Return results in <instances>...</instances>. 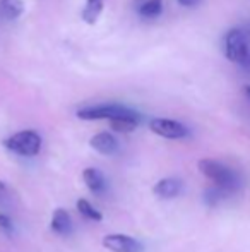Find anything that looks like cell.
Segmentation results:
<instances>
[{
  "instance_id": "1",
  "label": "cell",
  "mask_w": 250,
  "mask_h": 252,
  "mask_svg": "<svg viewBox=\"0 0 250 252\" xmlns=\"http://www.w3.org/2000/svg\"><path fill=\"white\" fill-rule=\"evenodd\" d=\"M197 166H199V172L202 173L206 179H209L211 182H214V186L223 190V192L233 194L240 189V177L237 175L235 170L223 165L221 161L204 158L197 163Z\"/></svg>"
},
{
  "instance_id": "2",
  "label": "cell",
  "mask_w": 250,
  "mask_h": 252,
  "mask_svg": "<svg viewBox=\"0 0 250 252\" xmlns=\"http://www.w3.org/2000/svg\"><path fill=\"white\" fill-rule=\"evenodd\" d=\"M77 117L83 120H113L117 119H140V115L136 110L129 108L125 105H118V103H103V105H93L81 108L77 112Z\"/></svg>"
},
{
  "instance_id": "3",
  "label": "cell",
  "mask_w": 250,
  "mask_h": 252,
  "mask_svg": "<svg viewBox=\"0 0 250 252\" xmlns=\"http://www.w3.org/2000/svg\"><path fill=\"white\" fill-rule=\"evenodd\" d=\"M224 55L230 62L244 65L250 55V38L242 28H233L224 36Z\"/></svg>"
},
{
  "instance_id": "4",
  "label": "cell",
  "mask_w": 250,
  "mask_h": 252,
  "mask_svg": "<svg viewBox=\"0 0 250 252\" xmlns=\"http://www.w3.org/2000/svg\"><path fill=\"white\" fill-rule=\"evenodd\" d=\"M5 148L19 156H36L41 150V137L34 130H21V132L5 139Z\"/></svg>"
},
{
  "instance_id": "5",
  "label": "cell",
  "mask_w": 250,
  "mask_h": 252,
  "mask_svg": "<svg viewBox=\"0 0 250 252\" xmlns=\"http://www.w3.org/2000/svg\"><path fill=\"white\" fill-rule=\"evenodd\" d=\"M149 129L156 136H161L165 139H184L189 136V129L182 122L171 119H153L149 122Z\"/></svg>"
},
{
  "instance_id": "6",
  "label": "cell",
  "mask_w": 250,
  "mask_h": 252,
  "mask_svg": "<svg viewBox=\"0 0 250 252\" xmlns=\"http://www.w3.org/2000/svg\"><path fill=\"white\" fill-rule=\"evenodd\" d=\"M103 247L111 252H142L144 246L139 240L122 233H110L103 239Z\"/></svg>"
},
{
  "instance_id": "7",
  "label": "cell",
  "mask_w": 250,
  "mask_h": 252,
  "mask_svg": "<svg viewBox=\"0 0 250 252\" xmlns=\"http://www.w3.org/2000/svg\"><path fill=\"white\" fill-rule=\"evenodd\" d=\"M89 146L93 148L94 151L101 153V155H113V153L118 151V143L111 134L108 132H100L96 136L91 137Z\"/></svg>"
},
{
  "instance_id": "8",
  "label": "cell",
  "mask_w": 250,
  "mask_h": 252,
  "mask_svg": "<svg viewBox=\"0 0 250 252\" xmlns=\"http://www.w3.org/2000/svg\"><path fill=\"white\" fill-rule=\"evenodd\" d=\"M83 179L87 189L93 194H96V196H101L107 190V179L98 168H86L83 172Z\"/></svg>"
},
{
  "instance_id": "9",
  "label": "cell",
  "mask_w": 250,
  "mask_h": 252,
  "mask_svg": "<svg viewBox=\"0 0 250 252\" xmlns=\"http://www.w3.org/2000/svg\"><path fill=\"white\" fill-rule=\"evenodd\" d=\"M153 192L163 199H173L182 192V182L178 179H161L153 187Z\"/></svg>"
},
{
  "instance_id": "10",
  "label": "cell",
  "mask_w": 250,
  "mask_h": 252,
  "mask_svg": "<svg viewBox=\"0 0 250 252\" xmlns=\"http://www.w3.org/2000/svg\"><path fill=\"white\" fill-rule=\"evenodd\" d=\"M52 230L58 235H69L72 232V220H70V215L65 211V209L58 208L54 211V216H52Z\"/></svg>"
},
{
  "instance_id": "11",
  "label": "cell",
  "mask_w": 250,
  "mask_h": 252,
  "mask_svg": "<svg viewBox=\"0 0 250 252\" xmlns=\"http://www.w3.org/2000/svg\"><path fill=\"white\" fill-rule=\"evenodd\" d=\"M103 7H105L103 0H86L81 17H83V21L86 24L93 26V24H96L98 19H100L101 12H103Z\"/></svg>"
},
{
  "instance_id": "12",
  "label": "cell",
  "mask_w": 250,
  "mask_h": 252,
  "mask_svg": "<svg viewBox=\"0 0 250 252\" xmlns=\"http://www.w3.org/2000/svg\"><path fill=\"white\" fill-rule=\"evenodd\" d=\"M23 0H0V16L5 21H16L23 16Z\"/></svg>"
},
{
  "instance_id": "13",
  "label": "cell",
  "mask_w": 250,
  "mask_h": 252,
  "mask_svg": "<svg viewBox=\"0 0 250 252\" xmlns=\"http://www.w3.org/2000/svg\"><path fill=\"white\" fill-rule=\"evenodd\" d=\"M163 12V0H146L139 7V14L146 19H154Z\"/></svg>"
},
{
  "instance_id": "14",
  "label": "cell",
  "mask_w": 250,
  "mask_h": 252,
  "mask_svg": "<svg viewBox=\"0 0 250 252\" xmlns=\"http://www.w3.org/2000/svg\"><path fill=\"white\" fill-rule=\"evenodd\" d=\"M77 206V211L81 213V215L84 216V218L91 220V221H101L103 220V216H101V213L98 211V209L93 208V204H91L89 201L86 199H79L76 202Z\"/></svg>"
},
{
  "instance_id": "15",
  "label": "cell",
  "mask_w": 250,
  "mask_h": 252,
  "mask_svg": "<svg viewBox=\"0 0 250 252\" xmlns=\"http://www.w3.org/2000/svg\"><path fill=\"white\" fill-rule=\"evenodd\" d=\"M140 119H117L111 124V129L117 132H132L137 126H139Z\"/></svg>"
},
{
  "instance_id": "16",
  "label": "cell",
  "mask_w": 250,
  "mask_h": 252,
  "mask_svg": "<svg viewBox=\"0 0 250 252\" xmlns=\"http://www.w3.org/2000/svg\"><path fill=\"white\" fill-rule=\"evenodd\" d=\"M12 230H14L12 220H10L7 215H2V213H0V232H2L3 235H10Z\"/></svg>"
},
{
  "instance_id": "17",
  "label": "cell",
  "mask_w": 250,
  "mask_h": 252,
  "mask_svg": "<svg viewBox=\"0 0 250 252\" xmlns=\"http://www.w3.org/2000/svg\"><path fill=\"white\" fill-rule=\"evenodd\" d=\"M10 204V192L5 184L0 180V208H7Z\"/></svg>"
},
{
  "instance_id": "18",
  "label": "cell",
  "mask_w": 250,
  "mask_h": 252,
  "mask_svg": "<svg viewBox=\"0 0 250 252\" xmlns=\"http://www.w3.org/2000/svg\"><path fill=\"white\" fill-rule=\"evenodd\" d=\"M200 0H178V3L180 5H184V7H194V5H197Z\"/></svg>"
},
{
  "instance_id": "19",
  "label": "cell",
  "mask_w": 250,
  "mask_h": 252,
  "mask_svg": "<svg viewBox=\"0 0 250 252\" xmlns=\"http://www.w3.org/2000/svg\"><path fill=\"white\" fill-rule=\"evenodd\" d=\"M242 67H244V69H247V70H250V55H249L247 62H245V63H244V65H242Z\"/></svg>"
},
{
  "instance_id": "20",
  "label": "cell",
  "mask_w": 250,
  "mask_h": 252,
  "mask_svg": "<svg viewBox=\"0 0 250 252\" xmlns=\"http://www.w3.org/2000/svg\"><path fill=\"white\" fill-rule=\"evenodd\" d=\"M245 91H247V94L250 96V86H245Z\"/></svg>"
}]
</instances>
